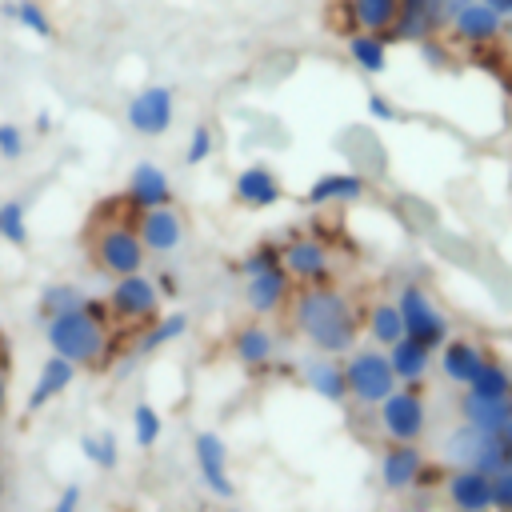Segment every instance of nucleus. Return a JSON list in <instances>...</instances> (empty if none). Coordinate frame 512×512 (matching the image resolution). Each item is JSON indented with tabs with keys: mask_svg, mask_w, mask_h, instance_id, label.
I'll list each match as a JSON object with an SVG mask.
<instances>
[{
	"mask_svg": "<svg viewBox=\"0 0 512 512\" xmlns=\"http://www.w3.org/2000/svg\"><path fill=\"white\" fill-rule=\"evenodd\" d=\"M212 148H216L212 128H208V124H196V128H192V136H188V144H184V164H188V168L204 164V160L212 156Z\"/></svg>",
	"mask_w": 512,
	"mask_h": 512,
	"instance_id": "obj_36",
	"label": "nucleus"
},
{
	"mask_svg": "<svg viewBox=\"0 0 512 512\" xmlns=\"http://www.w3.org/2000/svg\"><path fill=\"white\" fill-rule=\"evenodd\" d=\"M192 456H196V472H200V480L208 484V492L228 500V496L236 492V484H232V476H228V444H224V436H216V432H196Z\"/></svg>",
	"mask_w": 512,
	"mask_h": 512,
	"instance_id": "obj_15",
	"label": "nucleus"
},
{
	"mask_svg": "<svg viewBox=\"0 0 512 512\" xmlns=\"http://www.w3.org/2000/svg\"><path fill=\"white\" fill-rule=\"evenodd\" d=\"M348 8V32H392L396 16H400V0H344Z\"/></svg>",
	"mask_w": 512,
	"mask_h": 512,
	"instance_id": "obj_27",
	"label": "nucleus"
},
{
	"mask_svg": "<svg viewBox=\"0 0 512 512\" xmlns=\"http://www.w3.org/2000/svg\"><path fill=\"white\" fill-rule=\"evenodd\" d=\"M344 380H348V396L364 408H376L384 396H392L400 388L392 364H388V352L384 348H352L348 360H344Z\"/></svg>",
	"mask_w": 512,
	"mask_h": 512,
	"instance_id": "obj_3",
	"label": "nucleus"
},
{
	"mask_svg": "<svg viewBox=\"0 0 512 512\" xmlns=\"http://www.w3.org/2000/svg\"><path fill=\"white\" fill-rule=\"evenodd\" d=\"M292 284H296V280L288 276L284 264H272V268H264V272L244 276V304H248V312H256V316L280 312V308L288 304V296H292Z\"/></svg>",
	"mask_w": 512,
	"mask_h": 512,
	"instance_id": "obj_14",
	"label": "nucleus"
},
{
	"mask_svg": "<svg viewBox=\"0 0 512 512\" xmlns=\"http://www.w3.org/2000/svg\"><path fill=\"white\" fill-rule=\"evenodd\" d=\"M300 376H304L308 392H316L320 400H328V404H344V400H348L344 364H340L336 356H328V352H312V356H304Z\"/></svg>",
	"mask_w": 512,
	"mask_h": 512,
	"instance_id": "obj_19",
	"label": "nucleus"
},
{
	"mask_svg": "<svg viewBox=\"0 0 512 512\" xmlns=\"http://www.w3.org/2000/svg\"><path fill=\"white\" fill-rule=\"evenodd\" d=\"M416 48H420V56H424L428 68H448V44H444L440 36H428V40H420Z\"/></svg>",
	"mask_w": 512,
	"mask_h": 512,
	"instance_id": "obj_40",
	"label": "nucleus"
},
{
	"mask_svg": "<svg viewBox=\"0 0 512 512\" xmlns=\"http://www.w3.org/2000/svg\"><path fill=\"white\" fill-rule=\"evenodd\" d=\"M424 468H428V464H424V452H420L416 444L392 440V444L384 448V456H380V484H384L388 492H408V488L420 484Z\"/></svg>",
	"mask_w": 512,
	"mask_h": 512,
	"instance_id": "obj_18",
	"label": "nucleus"
},
{
	"mask_svg": "<svg viewBox=\"0 0 512 512\" xmlns=\"http://www.w3.org/2000/svg\"><path fill=\"white\" fill-rule=\"evenodd\" d=\"M444 460L452 468H476V472H488V476H496L500 468L512 464V456H508V448L500 444L496 432H480L464 420H460V428H452L444 436Z\"/></svg>",
	"mask_w": 512,
	"mask_h": 512,
	"instance_id": "obj_4",
	"label": "nucleus"
},
{
	"mask_svg": "<svg viewBox=\"0 0 512 512\" xmlns=\"http://www.w3.org/2000/svg\"><path fill=\"white\" fill-rule=\"evenodd\" d=\"M504 44H512V16H504V32H500Z\"/></svg>",
	"mask_w": 512,
	"mask_h": 512,
	"instance_id": "obj_46",
	"label": "nucleus"
},
{
	"mask_svg": "<svg viewBox=\"0 0 512 512\" xmlns=\"http://www.w3.org/2000/svg\"><path fill=\"white\" fill-rule=\"evenodd\" d=\"M468 388H472V392H480V396H512V368H508L504 360L488 356V360H484V368L476 372V380H472Z\"/></svg>",
	"mask_w": 512,
	"mask_h": 512,
	"instance_id": "obj_32",
	"label": "nucleus"
},
{
	"mask_svg": "<svg viewBox=\"0 0 512 512\" xmlns=\"http://www.w3.org/2000/svg\"><path fill=\"white\" fill-rule=\"evenodd\" d=\"M364 192H368V180L360 172H324V176H316L308 184L304 204H312V208H324V204H356Z\"/></svg>",
	"mask_w": 512,
	"mask_h": 512,
	"instance_id": "obj_21",
	"label": "nucleus"
},
{
	"mask_svg": "<svg viewBox=\"0 0 512 512\" xmlns=\"http://www.w3.org/2000/svg\"><path fill=\"white\" fill-rule=\"evenodd\" d=\"M272 264H284V260H280V244L264 240V244H256V248L240 260V272L252 276V272H264V268H272Z\"/></svg>",
	"mask_w": 512,
	"mask_h": 512,
	"instance_id": "obj_37",
	"label": "nucleus"
},
{
	"mask_svg": "<svg viewBox=\"0 0 512 512\" xmlns=\"http://www.w3.org/2000/svg\"><path fill=\"white\" fill-rule=\"evenodd\" d=\"M368 116L388 124V120H400V108H396V104H392L384 92H368Z\"/></svg>",
	"mask_w": 512,
	"mask_h": 512,
	"instance_id": "obj_41",
	"label": "nucleus"
},
{
	"mask_svg": "<svg viewBox=\"0 0 512 512\" xmlns=\"http://www.w3.org/2000/svg\"><path fill=\"white\" fill-rule=\"evenodd\" d=\"M492 512H512V464L492 476Z\"/></svg>",
	"mask_w": 512,
	"mask_h": 512,
	"instance_id": "obj_39",
	"label": "nucleus"
},
{
	"mask_svg": "<svg viewBox=\"0 0 512 512\" xmlns=\"http://www.w3.org/2000/svg\"><path fill=\"white\" fill-rule=\"evenodd\" d=\"M488 8H496L500 16H512V0H484Z\"/></svg>",
	"mask_w": 512,
	"mask_h": 512,
	"instance_id": "obj_44",
	"label": "nucleus"
},
{
	"mask_svg": "<svg viewBox=\"0 0 512 512\" xmlns=\"http://www.w3.org/2000/svg\"><path fill=\"white\" fill-rule=\"evenodd\" d=\"M388 36L384 32H360V28H352L348 36H344V52H348V60L364 72V76H384L388 72Z\"/></svg>",
	"mask_w": 512,
	"mask_h": 512,
	"instance_id": "obj_24",
	"label": "nucleus"
},
{
	"mask_svg": "<svg viewBox=\"0 0 512 512\" xmlns=\"http://www.w3.org/2000/svg\"><path fill=\"white\" fill-rule=\"evenodd\" d=\"M328 4H340V0H328Z\"/></svg>",
	"mask_w": 512,
	"mask_h": 512,
	"instance_id": "obj_48",
	"label": "nucleus"
},
{
	"mask_svg": "<svg viewBox=\"0 0 512 512\" xmlns=\"http://www.w3.org/2000/svg\"><path fill=\"white\" fill-rule=\"evenodd\" d=\"M496 436H500V444H504V448H508V456H512V420H508V424H504Z\"/></svg>",
	"mask_w": 512,
	"mask_h": 512,
	"instance_id": "obj_43",
	"label": "nucleus"
},
{
	"mask_svg": "<svg viewBox=\"0 0 512 512\" xmlns=\"http://www.w3.org/2000/svg\"><path fill=\"white\" fill-rule=\"evenodd\" d=\"M124 120L136 136H164L176 120V92L168 84H144L140 92L128 96Z\"/></svg>",
	"mask_w": 512,
	"mask_h": 512,
	"instance_id": "obj_9",
	"label": "nucleus"
},
{
	"mask_svg": "<svg viewBox=\"0 0 512 512\" xmlns=\"http://www.w3.org/2000/svg\"><path fill=\"white\" fill-rule=\"evenodd\" d=\"M396 308H400V320H404V336H412V340H420L428 348H440L452 336V324H448L444 308L428 296V288L404 284L396 292Z\"/></svg>",
	"mask_w": 512,
	"mask_h": 512,
	"instance_id": "obj_6",
	"label": "nucleus"
},
{
	"mask_svg": "<svg viewBox=\"0 0 512 512\" xmlns=\"http://www.w3.org/2000/svg\"><path fill=\"white\" fill-rule=\"evenodd\" d=\"M4 404H8V376H4V368H0V416H4Z\"/></svg>",
	"mask_w": 512,
	"mask_h": 512,
	"instance_id": "obj_45",
	"label": "nucleus"
},
{
	"mask_svg": "<svg viewBox=\"0 0 512 512\" xmlns=\"http://www.w3.org/2000/svg\"><path fill=\"white\" fill-rule=\"evenodd\" d=\"M148 248V256H168L184 244V216L172 208V204H160V208H144L132 224Z\"/></svg>",
	"mask_w": 512,
	"mask_h": 512,
	"instance_id": "obj_13",
	"label": "nucleus"
},
{
	"mask_svg": "<svg viewBox=\"0 0 512 512\" xmlns=\"http://www.w3.org/2000/svg\"><path fill=\"white\" fill-rule=\"evenodd\" d=\"M484 360H488V352L476 340H464V336H448L436 348V364H440L444 380L456 384V388H468L476 380V372L484 368Z\"/></svg>",
	"mask_w": 512,
	"mask_h": 512,
	"instance_id": "obj_17",
	"label": "nucleus"
},
{
	"mask_svg": "<svg viewBox=\"0 0 512 512\" xmlns=\"http://www.w3.org/2000/svg\"><path fill=\"white\" fill-rule=\"evenodd\" d=\"M184 332H188V316H184V312H168V316H160V320H148L144 332H140V340H136V352L148 356V352H156V348L180 340Z\"/></svg>",
	"mask_w": 512,
	"mask_h": 512,
	"instance_id": "obj_29",
	"label": "nucleus"
},
{
	"mask_svg": "<svg viewBox=\"0 0 512 512\" xmlns=\"http://www.w3.org/2000/svg\"><path fill=\"white\" fill-rule=\"evenodd\" d=\"M444 492L456 512H492V476L488 472L452 468V476L444 480Z\"/></svg>",
	"mask_w": 512,
	"mask_h": 512,
	"instance_id": "obj_20",
	"label": "nucleus"
},
{
	"mask_svg": "<svg viewBox=\"0 0 512 512\" xmlns=\"http://www.w3.org/2000/svg\"><path fill=\"white\" fill-rule=\"evenodd\" d=\"M232 200L240 208H252V212H264V208H276L284 200V184L280 176L268 168V164H244L232 180Z\"/></svg>",
	"mask_w": 512,
	"mask_h": 512,
	"instance_id": "obj_12",
	"label": "nucleus"
},
{
	"mask_svg": "<svg viewBox=\"0 0 512 512\" xmlns=\"http://www.w3.org/2000/svg\"><path fill=\"white\" fill-rule=\"evenodd\" d=\"M376 416H380V432L400 444H416L428 428V404L416 384H400L392 396H384L376 404Z\"/></svg>",
	"mask_w": 512,
	"mask_h": 512,
	"instance_id": "obj_7",
	"label": "nucleus"
},
{
	"mask_svg": "<svg viewBox=\"0 0 512 512\" xmlns=\"http://www.w3.org/2000/svg\"><path fill=\"white\" fill-rule=\"evenodd\" d=\"M80 452L96 468H116L120 464V448H116V436L112 432H84L80 436Z\"/></svg>",
	"mask_w": 512,
	"mask_h": 512,
	"instance_id": "obj_34",
	"label": "nucleus"
},
{
	"mask_svg": "<svg viewBox=\"0 0 512 512\" xmlns=\"http://www.w3.org/2000/svg\"><path fill=\"white\" fill-rule=\"evenodd\" d=\"M388 352V364H392V372H396V380L400 384H420L424 376H428V368H432V360H436V348H428V344H420V340H412V336H400L392 348H384Z\"/></svg>",
	"mask_w": 512,
	"mask_h": 512,
	"instance_id": "obj_25",
	"label": "nucleus"
},
{
	"mask_svg": "<svg viewBox=\"0 0 512 512\" xmlns=\"http://www.w3.org/2000/svg\"><path fill=\"white\" fill-rule=\"evenodd\" d=\"M456 44L464 48H488L500 40L504 32V16L496 8H488L484 0H452L448 12V28H444Z\"/></svg>",
	"mask_w": 512,
	"mask_h": 512,
	"instance_id": "obj_10",
	"label": "nucleus"
},
{
	"mask_svg": "<svg viewBox=\"0 0 512 512\" xmlns=\"http://www.w3.org/2000/svg\"><path fill=\"white\" fill-rule=\"evenodd\" d=\"M76 504H80V484H68V488H64V496L56 500V508H52V512H76Z\"/></svg>",
	"mask_w": 512,
	"mask_h": 512,
	"instance_id": "obj_42",
	"label": "nucleus"
},
{
	"mask_svg": "<svg viewBox=\"0 0 512 512\" xmlns=\"http://www.w3.org/2000/svg\"><path fill=\"white\" fill-rule=\"evenodd\" d=\"M24 144H28V140H24V128L12 124V120H4V124H0V156H4V160H20V156H24Z\"/></svg>",
	"mask_w": 512,
	"mask_h": 512,
	"instance_id": "obj_38",
	"label": "nucleus"
},
{
	"mask_svg": "<svg viewBox=\"0 0 512 512\" xmlns=\"http://www.w3.org/2000/svg\"><path fill=\"white\" fill-rule=\"evenodd\" d=\"M88 304V296L76 288V284H44L40 288V300H36V312H40V320H52V316H60V312H72V308H84Z\"/></svg>",
	"mask_w": 512,
	"mask_h": 512,
	"instance_id": "obj_31",
	"label": "nucleus"
},
{
	"mask_svg": "<svg viewBox=\"0 0 512 512\" xmlns=\"http://www.w3.org/2000/svg\"><path fill=\"white\" fill-rule=\"evenodd\" d=\"M292 324L316 352L328 356H348L364 328L356 304L332 284H304L292 300Z\"/></svg>",
	"mask_w": 512,
	"mask_h": 512,
	"instance_id": "obj_1",
	"label": "nucleus"
},
{
	"mask_svg": "<svg viewBox=\"0 0 512 512\" xmlns=\"http://www.w3.org/2000/svg\"><path fill=\"white\" fill-rule=\"evenodd\" d=\"M144 260H148V248L132 224H104L92 240V264L100 272H108L112 280L144 272Z\"/></svg>",
	"mask_w": 512,
	"mask_h": 512,
	"instance_id": "obj_5",
	"label": "nucleus"
},
{
	"mask_svg": "<svg viewBox=\"0 0 512 512\" xmlns=\"http://www.w3.org/2000/svg\"><path fill=\"white\" fill-rule=\"evenodd\" d=\"M0 240L12 248L28 244V204L24 200H4L0 204Z\"/></svg>",
	"mask_w": 512,
	"mask_h": 512,
	"instance_id": "obj_33",
	"label": "nucleus"
},
{
	"mask_svg": "<svg viewBox=\"0 0 512 512\" xmlns=\"http://www.w3.org/2000/svg\"><path fill=\"white\" fill-rule=\"evenodd\" d=\"M72 380H76V364L52 352V356L40 364V376H36V384H32V392H28V400H24V408H28V412H40V408L52 404L56 396H64V392L72 388Z\"/></svg>",
	"mask_w": 512,
	"mask_h": 512,
	"instance_id": "obj_23",
	"label": "nucleus"
},
{
	"mask_svg": "<svg viewBox=\"0 0 512 512\" xmlns=\"http://www.w3.org/2000/svg\"><path fill=\"white\" fill-rule=\"evenodd\" d=\"M460 420L480 432H500L512 420V396H480L472 388L460 392Z\"/></svg>",
	"mask_w": 512,
	"mask_h": 512,
	"instance_id": "obj_22",
	"label": "nucleus"
},
{
	"mask_svg": "<svg viewBox=\"0 0 512 512\" xmlns=\"http://www.w3.org/2000/svg\"><path fill=\"white\" fill-rule=\"evenodd\" d=\"M4 16L12 20V24H20L24 32H32L36 40H52V16H48V8L40 4V0H12V4H4Z\"/></svg>",
	"mask_w": 512,
	"mask_h": 512,
	"instance_id": "obj_30",
	"label": "nucleus"
},
{
	"mask_svg": "<svg viewBox=\"0 0 512 512\" xmlns=\"http://www.w3.org/2000/svg\"><path fill=\"white\" fill-rule=\"evenodd\" d=\"M364 332H368V340H372L376 348H392V344L404 336V320H400L396 300H380V304H372L368 316H364Z\"/></svg>",
	"mask_w": 512,
	"mask_h": 512,
	"instance_id": "obj_28",
	"label": "nucleus"
},
{
	"mask_svg": "<svg viewBox=\"0 0 512 512\" xmlns=\"http://www.w3.org/2000/svg\"><path fill=\"white\" fill-rule=\"evenodd\" d=\"M0 492H4V476H0Z\"/></svg>",
	"mask_w": 512,
	"mask_h": 512,
	"instance_id": "obj_47",
	"label": "nucleus"
},
{
	"mask_svg": "<svg viewBox=\"0 0 512 512\" xmlns=\"http://www.w3.org/2000/svg\"><path fill=\"white\" fill-rule=\"evenodd\" d=\"M104 308H108L120 324H140V328H144V324L156 320V312H160V288H156V280L144 276V272L116 276Z\"/></svg>",
	"mask_w": 512,
	"mask_h": 512,
	"instance_id": "obj_8",
	"label": "nucleus"
},
{
	"mask_svg": "<svg viewBox=\"0 0 512 512\" xmlns=\"http://www.w3.org/2000/svg\"><path fill=\"white\" fill-rule=\"evenodd\" d=\"M124 200L144 212V208H160V204H172V180L168 172L156 164V160H140L128 180H124Z\"/></svg>",
	"mask_w": 512,
	"mask_h": 512,
	"instance_id": "obj_16",
	"label": "nucleus"
},
{
	"mask_svg": "<svg viewBox=\"0 0 512 512\" xmlns=\"http://www.w3.org/2000/svg\"><path fill=\"white\" fill-rule=\"evenodd\" d=\"M272 352H276V340H272V332H268L260 320L236 328V336H232V356H236L244 368H264V364L272 360Z\"/></svg>",
	"mask_w": 512,
	"mask_h": 512,
	"instance_id": "obj_26",
	"label": "nucleus"
},
{
	"mask_svg": "<svg viewBox=\"0 0 512 512\" xmlns=\"http://www.w3.org/2000/svg\"><path fill=\"white\" fill-rule=\"evenodd\" d=\"M160 432H164L160 412H156L152 404H136V408H132V440H136L140 448H152V444L160 440Z\"/></svg>",
	"mask_w": 512,
	"mask_h": 512,
	"instance_id": "obj_35",
	"label": "nucleus"
},
{
	"mask_svg": "<svg viewBox=\"0 0 512 512\" xmlns=\"http://www.w3.org/2000/svg\"><path fill=\"white\" fill-rule=\"evenodd\" d=\"M280 260L296 284H328L332 276V252L316 236H292L280 244Z\"/></svg>",
	"mask_w": 512,
	"mask_h": 512,
	"instance_id": "obj_11",
	"label": "nucleus"
},
{
	"mask_svg": "<svg viewBox=\"0 0 512 512\" xmlns=\"http://www.w3.org/2000/svg\"><path fill=\"white\" fill-rule=\"evenodd\" d=\"M44 340L56 356L72 360L76 368H96L108 356V320H104V304H96L88 296L84 308L60 312L52 320H44Z\"/></svg>",
	"mask_w": 512,
	"mask_h": 512,
	"instance_id": "obj_2",
	"label": "nucleus"
}]
</instances>
